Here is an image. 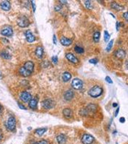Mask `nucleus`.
I'll use <instances>...</instances> for the list:
<instances>
[{"label": "nucleus", "mask_w": 128, "mask_h": 144, "mask_svg": "<svg viewBox=\"0 0 128 144\" xmlns=\"http://www.w3.org/2000/svg\"><path fill=\"white\" fill-rule=\"evenodd\" d=\"M103 92V89L100 86H94L88 91V94L92 98H98L100 95H102Z\"/></svg>", "instance_id": "obj_1"}, {"label": "nucleus", "mask_w": 128, "mask_h": 144, "mask_svg": "<svg viewBox=\"0 0 128 144\" xmlns=\"http://www.w3.org/2000/svg\"><path fill=\"white\" fill-rule=\"evenodd\" d=\"M97 110V106L95 104H89L87 107L84 109H82L80 110V114L82 116H87L91 114H93Z\"/></svg>", "instance_id": "obj_2"}, {"label": "nucleus", "mask_w": 128, "mask_h": 144, "mask_svg": "<svg viewBox=\"0 0 128 144\" xmlns=\"http://www.w3.org/2000/svg\"><path fill=\"white\" fill-rule=\"evenodd\" d=\"M6 127L7 129L10 131H15V128H16V119L14 116H10L7 122V124H6Z\"/></svg>", "instance_id": "obj_3"}, {"label": "nucleus", "mask_w": 128, "mask_h": 144, "mask_svg": "<svg viewBox=\"0 0 128 144\" xmlns=\"http://www.w3.org/2000/svg\"><path fill=\"white\" fill-rule=\"evenodd\" d=\"M17 24L20 27H27L30 25V21L26 16H22L17 20Z\"/></svg>", "instance_id": "obj_4"}, {"label": "nucleus", "mask_w": 128, "mask_h": 144, "mask_svg": "<svg viewBox=\"0 0 128 144\" xmlns=\"http://www.w3.org/2000/svg\"><path fill=\"white\" fill-rule=\"evenodd\" d=\"M71 87L75 90H81L82 88V87H83V82L80 79L75 78V79H74L73 80H72Z\"/></svg>", "instance_id": "obj_5"}, {"label": "nucleus", "mask_w": 128, "mask_h": 144, "mask_svg": "<svg viewBox=\"0 0 128 144\" xmlns=\"http://www.w3.org/2000/svg\"><path fill=\"white\" fill-rule=\"evenodd\" d=\"M42 105L43 108H45L47 110H50V109H51V108H53L54 107L55 103H54V101L53 100V99L47 98V99H45L44 101H42Z\"/></svg>", "instance_id": "obj_6"}, {"label": "nucleus", "mask_w": 128, "mask_h": 144, "mask_svg": "<svg viewBox=\"0 0 128 144\" xmlns=\"http://www.w3.org/2000/svg\"><path fill=\"white\" fill-rule=\"evenodd\" d=\"M1 35L6 37H11L13 35V29L10 26H7L3 27L1 31Z\"/></svg>", "instance_id": "obj_7"}, {"label": "nucleus", "mask_w": 128, "mask_h": 144, "mask_svg": "<svg viewBox=\"0 0 128 144\" xmlns=\"http://www.w3.org/2000/svg\"><path fill=\"white\" fill-rule=\"evenodd\" d=\"M81 140L83 144H92L94 141V138L89 134H85L82 135Z\"/></svg>", "instance_id": "obj_8"}, {"label": "nucleus", "mask_w": 128, "mask_h": 144, "mask_svg": "<svg viewBox=\"0 0 128 144\" xmlns=\"http://www.w3.org/2000/svg\"><path fill=\"white\" fill-rule=\"evenodd\" d=\"M32 98V95H31V94L29 92L27 91H23L21 93L20 95V99L24 103H29V101L31 100V99Z\"/></svg>", "instance_id": "obj_9"}, {"label": "nucleus", "mask_w": 128, "mask_h": 144, "mask_svg": "<svg viewBox=\"0 0 128 144\" xmlns=\"http://www.w3.org/2000/svg\"><path fill=\"white\" fill-rule=\"evenodd\" d=\"M25 36L28 42H34L35 41V36L33 35V33L29 30H27L25 32Z\"/></svg>", "instance_id": "obj_10"}, {"label": "nucleus", "mask_w": 128, "mask_h": 144, "mask_svg": "<svg viewBox=\"0 0 128 144\" xmlns=\"http://www.w3.org/2000/svg\"><path fill=\"white\" fill-rule=\"evenodd\" d=\"M66 58L67 59V60L70 61V63H79V59H78L72 53H66Z\"/></svg>", "instance_id": "obj_11"}, {"label": "nucleus", "mask_w": 128, "mask_h": 144, "mask_svg": "<svg viewBox=\"0 0 128 144\" xmlns=\"http://www.w3.org/2000/svg\"><path fill=\"white\" fill-rule=\"evenodd\" d=\"M115 55L118 59H124L125 56H126V52H125L124 50H122V49H118L116 51H115Z\"/></svg>", "instance_id": "obj_12"}, {"label": "nucleus", "mask_w": 128, "mask_h": 144, "mask_svg": "<svg viewBox=\"0 0 128 144\" xmlns=\"http://www.w3.org/2000/svg\"><path fill=\"white\" fill-rule=\"evenodd\" d=\"M74 95H75L74 91L71 90H68L64 93V98L66 101H70L74 98Z\"/></svg>", "instance_id": "obj_13"}, {"label": "nucleus", "mask_w": 128, "mask_h": 144, "mask_svg": "<svg viewBox=\"0 0 128 144\" xmlns=\"http://www.w3.org/2000/svg\"><path fill=\"white\" fill-rule=\"evenodd\" d=\"M34 66H35V65H34V63H33V62H31V61H27V62L25 63L23 67L26 70H27L28 71H30L32 73V71L34 70Z\"/></svg>", "instance_id": "obj_14"}, {"label": "nucleus", "mask_w": 128, "mask_h": 144, "mask_svg": "<svg viewBox=\"0 0 128 144\" xmlns=\"http://www.w3.org/2000/svg\"><path fill=\"white\" fill-rule=\"evenodd\" d=\"M60 42L62 45L65 46V47H67V46H70V44L72 43V40L70 39V38H66V37H62L60 38Z\"/></svg>", "instance_id": "obj_15"}, {"label": "nucleus", "mask_w": 128, "mask_h": 144, "mask_svg": "<svg viewBox=\"0 0 128 144\" xmlns=\"http://www.w3.org/2000/svg\"><path fill=\"white\" fill-rule=\"evenodd\" d=\"M37 105H38V98L37 97L32 98L29 101V107H30V108H31L33 110L36 109Z\"/></svg>", "instance_id": "obj_16"}, {"label": "nucleus", "mask_w": 128, "mask_h": 144, "mask_svg": "<svg viewBox=\"0 0 128 144\" xmlns=\"http://www.w3.org/2000/svg\"><path fill=\"white\" fill-rule=\"evenodd\" d=\"M0 6H1V8L3 10H10V7H11V5H10V3L9 1H3L0 4Z\"/></svg>", "instance_id": "obj_17"}, {"label": "nucleus", "mask_w": 128, "mask_h": 144, "mask_svg": "<svg viewBox=\"0 0 128 144\" xmlns=\"http://www.w3.org/2000/svg\"><path fill=\"white\" fill-rule=\"evenodd\" d=\"M56 139H57V142H59V144H66V137L63 134H59L56 137Z\"/></svg>", "instance_id": "obj_18"}, {"label": "nucleus", "mask_w": 128, "mask_h": 144, "mask_svg": "<svg viewBox=\"0 0 128 144\" xmlns=\"http://www.w3.org/2000/svg\"><path fill=\"white\" fill-rule=\"evenodd\" d=\"M110 7H111V8H113L114 10H118V11H120V10H124V7L123 6H122V5L119 4L118 3H115V2L111 3Z\"/></svg>", "instance_id": "obj_19"}, {"label": "nucleus", "mask_w": 128, "mask_h": 144, "mask_svg": "<svg viewBox=\"0 0 128 144\" xmlns=\"http://www.w3.org/2000/svg\"><path fill=\"white\" fill-rule=\"evenodd\" d=\"M63 114L66 119H70L72 117V115H73V112H72V110L69 108H65L63 110Z\"/></svg>", "instance_id": "obj_20"}, {"label": "nucleus", "mask_w": 128, "mask_h": 144, "mask_svg": "<svg viewBox=\"0 0 128 144\" xmlns=\"http://www.w3.org/2000/svg\"><path fill=\"white\" fill-rule=\"evenodd\" d=\"M19 72L20 75L23 76V77H28V76H30V75H31V72H30V71H28L27 70H26V69L23 67V66L20 67Z\"/></svg>", "instance_id": "obj_21"}, {"label": "nucleus", "mask_w": 128, "mask_h": 144, "mask_svg": "<svg viewBox=\"0 0 128 144\" xmlns=\"http://www.w3.org/2000/svg\"><path fill=\"white\" fill-rule=\"evenodd\" d=\"M35 54L38 59H42L43 55V48L42 47H37L35 49Z\"/></svg>", "instance_id": "obj_22"}, {"label": "nucleus", "mask_w": 128, "mask_h": 144, "mask_svg": "<svg viewBox=\"0 0 128 144\" xmlns=\"http://www.w3.org/2000/svg\"><path fill=\"white\" fill-rule=\"evenodd\" d=\"M62 79L63 82H68L71 79V75L69 72H64L62 75Z\"/></svg>", "instance_id": "obj_23"}, {"label": "nucleus", "mask_w": 128, "mask_h": 144, "mask_svg": "<svg viewBox=\"0 0 128 144\" xmlns=\"http://www.w3.org/2000/svg\"><path fill=\"white\" fill-rule=\"evenodd\" d=\"M0 56L4 59H10V54L6 51H3L0 52Z\"/></svg>", "instance_id": "obj_24"}, {"label": "nucleus", "mask_w": 128, "mask_h": 144, "mask_svg": "<svg viewBox=\"0 0 128 144\" xmlns=\"http://www.w3.org/2000/svg\"><path fill=\"white\" fill-rule=\"evenodd\" d=\"M47 131V128H38L35 131V134L38 136H42Z\"/></svg>", "instance_id": "obj_25"}, {"label": "nucleus", "mask_w": 128, "mask_h": 144, "mask_svg": "<svg viewBox=\"0 0 128 144\" xmlns=\"http://www.w3.org/2000/svg\"><path fill=\"white\" fill-rule=\"evenodd\" d=\"M99 38H100V33L98 31L94 32V34L93 35V39L95 42H98L99 41Z\"/></svg>", "instance_id": "obj_26"}, {"label": "nucleus", "mask_w": 128, "mask_h": 144, "mask_svg": "<svg viewBox=\"0 0 128 144\" xmlns=\"http://www.w3.org/2000/svg\"><path fill=\"white\" fill-rule=\"evenodd\" d=\"M75 51L77 54H82L84 53V49L81 47H79V46H75Z\"/></svg>", "instance_id": "obj_27"}, {"label": "nucleus", "mask_w": 128, "mask_h": 144, "mask_svg": "<svg viewBox=\"0 0 128 144\" xmlns=\"http://www.w3.org/2000/svg\"><path fill=\"white\" fill-rule=\"evenodd\" d=\"M84 5L86 6V7L88 10H91L93 8V5L91 1H89V0H87V1H84Z\"/></svg>", "instance_id": "obj_28"}, {"label": "nucleus", "mask_w": 128, "mask_h": 144, "mask_svg": "<svg viewBox=\"0 0 128 144\" xmlns=\"http://www.w3.org/2000/svg\"><path fill=\"white\" fill-rule=\"evenodd\" d=\"M113 44H114V39H111L110 41H109V43L107 44V51H110L111 48L113 47Z\"/></svg>", "instance_id": "obj_29"}, {"label": "nucleus", "mask_w": 128, "mask_h": 144, "mask_svg": "<svg viewBox=\"0 0 128 144\" xmlns=\"http://www.w3.org/2000/svg\"><path fill=\"white\" fill-rule=\"evenodd\" d=\"M110 35L109 33L107 31H104V41L105 42H108L109 39H110Z\"/></svg>", "instance_id": "obj_30"}, {"label": "nucleus", "mask_w": 128, "mask_h": 144, "mask_svg": "<svg viewBox=\"0 0 128 144\" xmlns=\"http://www.w3.org/2000/svg\"><path fill=\"white\" fill-rule=\"evenodd\" d=\"M33 144H48V142L47 140H40V141H38V142H35V143H33Z\"/></svg>", "instance_id": "obj_31"}, {"label": "nucleus", "mask_w": 128, "mask_h": 144, "mask_svg": "<svg viewBox=\"0 0 128 144\" xmlns=\"http://www.w3.org/2000/svg\"><path fill=\"white\" fill-rule=\"evenodd\" d=\"M51 60H52V63L54 64H57L58 63V57L55 56V55H54V56H52Z\"/></svg>", "instance_id": "obj_32"}, {"label": "nucleus", "mask_w": 128, "mask_h": 144, "mask_svg": "<svg viewBox=\"0 0 128 144\" xmlns=\"http://www.w3.org/2000/svg\"><path fill=\"white\" fill-rule=\"evenodd\" d=\"M89 63H93V64H96L98 63V60L96 59H92L89 60Z\"/></svg>", "instance_id": "obj_33"}, {"label": "nucleus", "mask_w": 128, "mask_h": 144, "mask_svg": "<svg viewBox=\"0 0 128 144\" xmlns=\"http://www.w3.org/2000/svg\"><path fill=\"white\" fill-rule=\"evenodd\" d=\"M106 81H107V82H108V83H110V84H112L113 83V81L112 80H111V79L110 78V77L109 76H107V77H106Z\"/></svg>", "instance_id": "obj_34"}, {"label": "nucleus", "mask_w": 128, "mask_h": 144, "mask_svg": "<svg viewBox=\"0 0 128 144\" xmlns=\"http://www.w3.org/2000/svg\"><path fill=\"white\" fill-rule=\"evenodd\" d=\"M31 5H32V7H33V11L35 12V10H36V6H35V2L34 1H31Z\"/></svg>", "instance_id": "obj_35"}, {"label": "nucleus", "mask_w": 128, "mask_h": 144, "mask_svg": "<svg viewBox=\"0 0 128 144\" xmlns=\"http://www.w3.org/2000/svg\"><path fill=\"white\" fill-rule=\"evenodd\" d=\"M19 107L22 110H26V107H24L23 104H21V103H19Z\"/></svg>", "instance_id": "obj_36"}, {"label": "nucleus", "mask_w": 128, "mask_h": 144, "mask_svg": "<svg viewBox=\"0 0 128 144\" xmlns=\"http://www.w3.org/2000/svg\"><path fill=\"white\" fill-rule=\"evenodd\" d=\"M1 41H3V42L4 43V44H8L9 43V41L7 40V39H6V38H1V39H0Z\"/></svg>", "instance_id": "obj_37"}, {"label": "nucleus", "mask_w": 128, "mask_h": 144, "mask_svg": "<svg viewBox=\"0 0 128 144\" xmlns=\"http://www.w3.org/2000/svg\"><path fill=\"white\" fill-rule=\"evenodd\" d=\"M54 9H55V10H56V11H59V10L62 9V7H61V6H55Z\"/></svg>", "instance_id": "obj_38"}, {"label": "nucleus", "mask_w": 128, "mask_h": 144, "mask_svg": "<svg viewBox=\"0 0 128 144\" xmlns=\"http://www.w3.org/2000/svg\"><path fill=\"white\" fill-rule=\"evenodd\" d=\"M127 15H128V13H127V12H125V13L123 14V18L125 19L126 21L128 20V16H127Z\"/></svg>", "instance_id": "obj_39"}, {"label": "nucleus", "mask_w": 128, "mask_h": 144, "mask_svg": "<svg viewBox=\"0 0 128 144\" xmlns=\"http://www.w3.org/2000/svg\"><path fill=\"white\" fill-rule=\"evenodd\" d=\"M119 107H118V108H117V110H116V111H115V117H116V116L117 115H118V114H119Z\"/></svg>", "instance_id": "obj_40"}, {"label": "nucleus", "mask_w": 128, "mask_h": 144, "mask_svg": "<svg viewBox=\"0 0 128 144\" xmlns=\"http://www.w3.org/2000/svg\"><path fill=\"white\" fill-rule=\"evenodd\" d=\"M116 29H117V31H119V22H117L116 23Z\"/></svg>", "instance_id": "obj_41"}, {"label": "nucleus", "mask_w": 128, "mask_h": 144, "mask_svg": "<svg viewBox=\"0 0 128 144\" xmlns=\"http://www.w3.org/2000/svg\"><path fill=\"white\" fill-rule=\"evenodd\" d=\"M119 122L120 123H125V119L122 117V118H121L120 119H119Z\"/></svg>", "instance_id": "obj_42"}, {"label": "nucleus", "mask_w": 128, "mask_h": 144, "mask_svg": "<svg viewBox=\"0 0 128 144\" xmlns=\"http://www.w3.org/2000/svg\"><path fill=\"white\" fill-rule=\"evenodd\" d=\"M53 40H54V44L57 43V42H56V37H55V35L53 36Z\"/></svg>", "instance_id": "obj_43"}, {"label": "nucleus", "mask_w": 128, "mask_h": 144, "mask_svg": "<svg viewBox=\"0 0 128 144\" xmlns=\"http://www.w3.org/2000/svg\"><path fill=\"white\" fill-rule=\"evenodd\" d=\"M3 138V133L1 132V131H0V140H2Z\"/></svg>", "instance_id": "obj_44"}, {"label": "nucleus", "mask_w": 128, "mask_h": 144, "mask_svg": "<svg viewBox=\"0 0 128 144\" xmlns=\"http://www.w3.org/2000/svg\"><path fill=\"white\" fill-rule=\"evenodd\" d=\"M59 3H62V4H66V3H67V2H66V1H62V0H60Z\"/></svg>", "instance_id": "obj_45"}, {"label": "nucleus", "mask_w": 128, "mask_h": 144, "mask_svg": "<svg viewBox=\"0 0 128 144\" xmlns=\"http://www.w3.org/2000/svg\"><path fill=\"white\" fill-rule=\"evenodd\" d=\"M2 110H3V107H2V105L0 104V113H1V111H2Z\"/></svg>", "instance_id": "obj_46"}, {"label": "nucleus", "mask_w": 128, "mask_h": 144, "mask_svg": "<svg viewBox=\"0 0 128 144\" xmlns=\"http://www.w3.org/2000/svg\"><path fill=\"white\" fill-rule=\"evenodd\" d=\"M113 107H118V104H117V103H114V104H113Z\"/></svg>", "instance_id": "obj_47"}]
</instances>
